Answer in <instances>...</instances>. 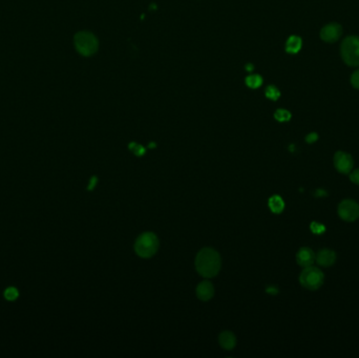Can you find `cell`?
Segmentation results:
<instances>
[{
	"mask_svg": "<svg viewBox=\"0 0 359 358\" xmlns=\"http://www.w3.org/2000/svg\"><path fill=\"white\" fill-rule=\"evenodd\" d=\"M196 268L197 271L204 278H210L216 277L220 269L219 254L211 248H204L198 253Z\"/></svg>",
	"mask_w": 359,
	"mask_h": 358,
	"instance_id": "1",
	"label": "cell"
},
{
	"mask_svg": "<svg viewBox=\"0 0 359 358\" xmlns=\"http://www.w3.org/2000/svg\"><path fill=\"white\" fill-rule=\"evenodd\" d=\"M158 249L159 239L153 232H144L136 240L135 251L140 258L149 259L155 256Z\"/></svg>",
	"mask_w": 359,
	"mask_h": 358,
	"instance_id": "2",
	"label": "cell"
},
{
	"mask_svg": "<svg viewBox=\"0 0 359 358\" xmlns=\"http://www.w3.org/2000/svg\"><path fill=\"white\" fill-rule=\"evenodd\" d=\"M324 280V275L319 268L314 266L305 267V269L299 275L300 285L308 289V290L315 291L322 286Z\"/></svg>",
	"mask_w": 359,
	"mask_h": 358,
	"instance_id": "3",
	"label": "cell"
},
{
	"mask_svg": "<svg viewBox=\"0 0 359 358\" xmlns=\"http://www.w3.org/2000/svg\"><path fill=\"white\" fill-rule=\"evenodd\" d=\"M341 57L350 66H359V37L349 36L340 47Z\"/></svg>",
	"mask_w": 359,
	"mask_h": 358,
	"instance_id": "4",
	"label": "cell"
},
{
	"mask_svg": "<svg viewBox=\"0 0 359 358\" xmlns=\"http://www.w3.org/2000/svg\"><path fill=\"white\" fill-rule=\"evenodd\" d=\"M75 46L79 54L89 57L98 51V40L89 32H80L75 36Z\"/></svg>",
	"mask_w": 359,
	"mask_h": 358,
	"instance_id": "5",
	"label": "cell"
},
{
	"mask_svg": "<svg viewBox=\"0 0 359 358\" xmlns=\"http://www.w3.org/2000/svg\"><path fill=\"white\" fill-rule=\"evenodd\" d=\"M338 216L346 222H355L359 219V204L354 199H343L338 205Z\"/></svg>",
	"mask_w": 359,
	"mask_h": 358,
	"instance_id": "6",
	"label": "cell"
},
{
	"mask_svg": "<svg viewBox=\"0 0 359 358\" xmlns=\"http://www.w3.org/2000/svg\"><path fill=\"white\" fill-rule=\"evenodd\" d=\"M353 158L344 151H337L334 155V166L339 174L349 175L353 168Z\"/></svg>",
	"mask_w": 359,
	"mask_h": 358,
	"instance_id": "7",
	"label": "cell"
},
{
	"mask_svg": "<svg viewBox=\"0 0 359 358\" xmlns=\"http://www.w3.org/2000/svg\"><path fill=\"white\" fill-rule=\"evenodd\" d=\"M342 33L341 26L338 23H330L322 27L320 32V38L326 42L332 43L340 38Z\"/></svg>",
	"mask_w": 359,
	"mask_h": 358,
	"instance_id": "8",
	"label": "cell"
},
{
	"mask_svg": "<svg viewBox=\"0 0 359 358\" xmlns=\"http://www.w3.org/2000/svg\"><path fill=\"white\" fill-rule=\"evenodd\" d=\"M315 253L313 252L312 249H310L308 247H303L300 248L299 250L298 254H296V261L298 264L301 267H309L312 266L315 261Z\"/></svg>",
	"mask_w": 359,
	"mask_h": 358,
	"instance_id": "9",
	"label": "cell"
},
{
	"mask_svg": "<svg viewBox=\"0 0 359 358\" xmlns=\"http://www.w3.org/2000/svg\"><path fill=\"white\" fill-rule=\"evenodd\" d=\"M315 260L321 267H331L336 261V253L331 249H322L317 253Z\"/></svg>",
	"mask_w": 359,
	"mask_h": 358,
	"instance_id": "10",
	"label": "cell"
},
{
	"mask_svg": "<svg viewBox=\"0 0 359 358\" xmlns=\"http://www.w3.org/2000/svg\"><path fill=\"white\" fill-rule=\"evenodd\" d=\"M213 294H215V288L210 281H202L197 287V295L201 300H209Z\"/></svg>",
	"mask_w": 359,
	"mask_h": 358,
	"instance_id": "11",
	"label": "cell"
},
{
	"mask_svg": "<svg viewBox=\"0 0 359 358\" xmlns=\"http://www.w3.org/2000/svg\"><path fill=\"white\" fill-rule=\"evenodd\" d=\"M219 340V345L226 350L233 349L237 343L236 336L233 335V333L228 332V331L223 332L222 334H220Z\"/></svg>",
	"mask_w": 359,
	"mask_h": 358,
	"instance_id": "12",
	"label": "cell"
},
{
	"mask_svg": "<svg viewBox=\"0 0 359 358\" xmlns=\"http://www.w3.org/2000/svg\"><path fill=\"white\" fill-rule=\"evenodd\" d=\"M301 45H302V41L299 37L291 36L287 40L286 51L289 54H296L300 51Z\"/></svg>",
	"mask_w": 359,
	"mask_h": 358,
	"instance_id": "13",
	"label": "cell"
},
{
	"mask_svg": "<svg viewBox=\"0 0 359 358\" xmlns=\"http://www.w3.org/2000/svg\"><path fill=\"white\" fill-rule=\"evenodd\" d=\"M269 207L274 213H280L285 209V202L279 196H273L269 199Z\"/></svg>",
	"mask_w": 359,
	"mask_h": 358,
	"instance_id": "14",
	"label": "cell"
},
{
	"mask_svg": "<svg viewBox=\"0 0 359 358\" xmlns=\"http://www.w3.org/2000/svg\"><path fill=\"white\" fill-rule=\"evenodd\" d=\"M246 85L250 88H259L263 84V78L259 75H251L246 78Z\"/></svg>",
	"mask_w": 359,
	"mask_h": 358,
	"instance_id": "15",
	"label": "cell"
},
{
	"mask_svg": "<svg viewBox=\"0 0 359 358\" xmlns=\"http://www.w3.org/2000/svg\"><path fill=\"white\" fill-rule=\"evenodd\" d=\"M4 298L9 301H14L19 298V291L15 287H9L4 290Z\"/></svg>",
	"mask_w": 359,
	"mask_h": 358,
	"instance_id": "16",
	"label": "cell"
},
{
	"mask_svg": "<svg viewBox=\"0 0 359 358\" xmlns=\"http://www.w3.org/2000/svg\"><path fill=\"white\" fill-rule=\"evenodd\" d=\"M266 97L272 101H276L280 97V92L275 86L270 85L266 89Z\"/></svg>",
	"mask_w": 359,
	"mask_h": 358,
	"instance_id": "17",
	"label": "cell"
},
{
	"mask_svg": "<svg viewBox=\"0 0 359 358\" xmlns=\"http://www.w3.org/2000/svg\"><path fill=\"white\" fill-rule=\"evenodd\" d=\"M274 118L279 122H287L291 119V114L286 109H278L274 114Z\"/></svg>",
	"mask_w": 359,
	"mask_h": 358,
	"instance_id": "18",
	"label": "cell"
},
{
	"mask_svg": "<svg viewBox=\"0 0 359 358\" xmlns=\"http://www.w3.org/2000/svg\"><path fill=\"white\" fill-rule=\"evenodd\" d=\"M310 228H311L312 232L315 233V235H322V233L326 231V227H324L322 224L316 223V222H313L311 226H310Z\"/></svg>",
	"mask_w": 359,
	"mask_h": 358,
	"instance_id": "19",
	"label": "cell"
},
{
	"mask_svg": "<svg viewBox=\"0 0 359 358\" xmlns=\"http://www.w3.org/2000/svg\"><path fill=\"white\" fill-rule=\"evenodd\" d=\"M351 83L355 88L359 89V70H357L351 77Z\"/></svg>",
	"mask_w": 359,
	"mask_h": 358,
	"instance_id": "20",
	"label": "cell"
},
{
	"mask_svg": "<svg viewBox=\"0 0 359 358\" xmlns=\"http://www.w3.org/2000/svg\"><path fill=\"white\" fill-rule=\"evenodd\" d=\"M350 180L356 185H359V168L350 173Z\"/></svg>",
	"mask_w": 359,
	"mask_h": 358,
	"instance_id": "21",
	"label": "cell"
},
{
	"mask_svg": "<svg viewBox=\"0 0 359 358\" xmlns=\"http://www.w3.org/2000/svg\"><path fill=\"white\" fill-rule=\"evenodd\" d=\"M317 140H319V135H317L316 133H311V134H309V135L306 137V141H307V143H310V144L316 142Z\"/></svg>",
	"mask_w": 359,
	"mask_h": 358,
	"instance_id": "22",
	"label": "cell"
},
{
	"mask_svg": "<svg viewBox=\"0 0 359 358\" xmlns=\"http://www.w3.org/2000/svg\"><path fill=\"white\" fill-rule=\"evenodd\" d=\"M133 145H134L136 148H134V147H130V148H132V149L135 151V154H136V155H138V156L143 155V153H144V148H143V147H141L140 145H138V144H136V143H133Z\"/></svg>",
	"mask_w": 359,
	"mask_h": 358,
	"instance_id": "23",
	"label": "cell"
},
{
	"mask_svg": "<svg viewBox=\"0 0 359 358\" xmlns=\"http://www.w3.org/2000/svg\"><path fill=\"white\" fill-rule=\"evenodd\" d=\"M246 70L247 71H252L253 70V65L252 64H248V65H246Z\"/></svg>",
	"mask_w": 359,
	"mask_h": 358,
	"instance_id": "24",
	"label": "cell"
}]
</instances>
